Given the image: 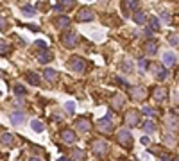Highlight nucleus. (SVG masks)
<instances>
[{
  "label": "nucleus",
  "mask_w": 179,
  "mask_h": 161,
  "mask_svg": "<svg viewBox=\"0 0 179 161\" xmlns=\"http://www.w3.org/2000/svg\"><path fill=\"white\" fill-rule=\"evenodd\" d=\"M7 29V20L6 16H0V30H6Z\"/></svg>",
  "instance_id": "nucleus-38"
},
{
  "label": "nucleus",
  "mask_w": 179,
  "mask_h": 161,
  "mask_svg": "<svg viewBox=\"0 0 179 161\" xmlns=\"http://www.w3.org/2000/svg\"><path fill=\"white\" fill-rule=\"evenodd\" d=\"M142 113L143 115H147V117H154V115H156V111L152 109V108H149V106H143Z\"/></svg>",
  "instance_id": "nucleus-34"
},
{
  "label": "nucleus",
  "mask_w": 179,
  "mask_h": 161,
  "mask_svg": "<svg viewBox=\"0 0 179 161\" xmlns=\"http://www.w3.org/2000/svg\"><path fill=\"white\" fill-rule=\"evenodd\" d=\"M99 129L102 132H106V134H107V132L113 131V122H111V120H107L106 117L100 118V120H99Z\"/></svg>",
  "instance_id": "nucleus-7"
},
{
  "label": "nucleus",
  "mask_w": 179,
  "mask_h": 161,
  "mask_svg": "<svg viewBox=\"0 0 179 161\" xmlns=\"http://www.w3.org/2000/svg\"><path fill=\"white\" fill-rule=\"evenodd\" d=\"M64 109L68 111V113H72V115H73V113H75V102H72V100H68V102L64 104Z\"/></svg>",
  "instance_id": "nucleus-33"
},
{
  "label": "nucleus",
  "mask_w": 179,
  "mask_h": 161,
  "mask_svg": "<svg viewBox=\"0 0 179 161\" xmlns=\"http://www.w3.org/2000/svg\"><path fill=\"white\" fill-rule=\"evenodd\" d=\"M116 140H118L120 145H124V147H129L133 143V136H131V132H129L127 129H120L118 134H116Z\"/></svg>",
  "instance_id": "nucleus-3"
},
{
  "label": "nucleus",
  "mask_w": 179,
  "mask_h": 161,
  "mask_svg": "<svg viewBox=\"0 0 179 161\" xmlns=\"http://www.w3.org/2000/svg\"><path fill=\"white\" fill-rule=\"evenodd\" d=\"M163 65L168 66V68H170V66H176L177 65V54L172 52V50H167L163 54Z\"/></svg>",
  "instance_id": "nucleus-4"
},
{
  "label": "nucleus",
  "mask_w": 179,
  "mask_h": 161,
  "mask_svg": "<svg viewBox=\"0 0 179 161\" xmlns=\"http://www.w3.org/2000/svg\"><path fill=\"white\" fill-rule=\"evenodd\" d=\"M140 141H142V145H149V143H150V140L147 138V136H142V140H140Z\"/></svg>",
  "instance_id": "nucleus-41"
},
{
  "label": "nucleus",
  "mask_w": 179,
  "mask_h": 161,
  "mask_svg": "<svg viewBox=\"0 0 179 161\" xmlns=\"http://www.w3.org/2000/svg\"><path fill=\"white\" fill-rule=\"evenodd\" d=\"M174 161H177V159H174Z\"/></svg>",
  "instance_id": "nucleus-48"
},
{
  "label": "nucleus",
  "mask_w": 179,
  "mask_h": 161,
  "mask_svg": "<svg viewBox=\"0 0 179 161\" xmlns=\"http://www.w3.org/2000/svg\"><path fill=\"white\" fill-rule=\"evenodd\" d=\"M159 20H158V16H154V18H150V29L152 30H159Z\"/></svg>",
  "instance_id": "nucleus-30"
},
{
  "label": "nucleus",
  "mask_w": 179,
  "mask_h": 161,
  "mask_svg": "<svg viewBox=\"0 0 179 161\" xmlns=\"http://www.w3.org/2000/svg\"><path fill=\"white\" fill-rule=\"evenodd\" d=\"M52 61V54H50L49 50L41 52L40 56H38V63H41V65H47V63H50Z\"/></svg>",
  "instance_id": "nucleus-17"
},
{
  "label": "nucleus",
  "mask_w": 179,
  "mask_h": 161,
  "mask_svg": "<svg viewBox=\"0 0 179 161\" xmlns=\"http://www.w3.org/2000/svg\"><path fill=\"white\" fill-rule=\"evenodd\" d=\"M54 11H57V13H61V11H64L63 4H56V6H54Z\"/></svg>",
  "instance_id": "nucleus-40"
},
{
  "label": "nucleus",
  "mask_w": 179,
  "mask_h": 161,
  "mask_svg": "<svg viewBox=\"0 0 179 161\" xmlns=\"http://www.w3.org/2000/svg\"><path fill=\"white\" fill-rule=\"evenodd\" d=\"M84 158V152L82 150H79V149H73L72 150V159H82Z\"/></svg>",
  "instance_id": "nucleus-26"
},
{
  "label": "nucleus",
  "mask_w": 179,
  "mask_h": 161,
  "mask_svg": "<svg viewBox=\"0 0 179 161\" xmlns=\"http://www.w3.org/2000/svg\"><path fill=\"white\" fill-rule=\"evenodd\" d=\"M0 141H2L4 145H14V136L11 132H4V134L0 136Z\"/></svg>",
  "instance_id": "nucleus-21"
},
{
  "label": "nucleus",
  "mask_w": 179,
  "mask_h": 161,
  "mask_svg": "<svg viewBox=\"0 0 179 161\" xmlns=\"http://www.w3.org/2000/svg\"><path fill=\"white\" fill-rule=\"evenodd\" d=\"M77 41H79V36H77L75 30H68V32L63 36V45L64 47H68V48L77 47Z\"/></svg>",
  "instance_id": "nucleus-2"
},
{
  "label": "nucleus",
  "mask_w": 179,
  "mask_h": 161,
  "mask_svg": "<svg viewBox=\"0 0 179 161\" xmlns=\"http://www.w3.org/2000/svg\"><path fill=\"white\" fill-rule=\"evenodd\" d=\"M122 70H124V72H133V63H131V61H129V59H125V61H124V63H122Z\"/></svg>",
  "instance_id": "nucleus-28"
},
{
  "label": "nucleus",
  "mask_w": 179,
  "mask_h": 161,
  "mask_svg": "<svg viewBox=\"0 0 179 161\" xmlns=\"http://www.w3.org/2000/svg\"><path fill=\"white\" fill-rule=\"evenodd\" d=\"M138 68H140V73H143L147 70V59H138Z\"/></svg>",
  "instance_id": "nucleus-32"
},
{
  "label": "nucleus",
  "mask_w": 179,
  "mask_h": 161,
  "mask_svg": "<svg viewBox=\"0 0 179 161\" xmlns=\"http://www.w3.org/2000/svg\"><path fill=\"white\" fill-rule=\"evenodd\" d=\"M14 93H16V95H20V97H23L25 95V93H27V90L23 88V86H21V84H16V86H14Z\"/></svg>",
  "instance_id": "nucleus-29"
},
{
  "label": "nucleus",
  "mask_w": 179,
  "mask_h": 161,
  "mask_svg": "<svg viewBox=\"0 0 179 161\" xmlns=\"http://www.w3.org/2000/svg\"><path fill=\"white\" fill-rule=\"evenodd\" d=\"M93 18H95V15H93L92 9H88V7H82L77 13V20H79V22H92Z\"/></svg>",
  "instance_id": "nucleus-5"
},
{
  "label": "nucleus",
  "mask_w": 179,
  "mask_h": 161,
  "mask_svg": "<svg viewBox=\"0 0 179 161\" xmlns=\"http://www.w3.org/2000/svg\"><path fill=\"white\" fill-rule=\"evenodd\" d=\"M61 140H63L64 143H73L75 141V134H73V131L72 129H64L63 132H61Z\"/></svg>",
  "instance_id": "nucleus-9"
},
{
  "label": "nucleus",
  "mask_w": 179,
  "mask_h": 161,
  "mask_svg": "<svg viewBox=\"0 0 179 161\" xmlns=\"http://www.w3.org/2000/svg\"><path fill=\"white\" fill-rule=\"evenodd\" d=\"M57 161H72V159H68V158H59Z\"/></svg>",
  "instance_id": "nucleus-45"
},
{
  "label": "nucleus",
  "mask_w": 179,
  "mask_h": 161,
  "mask_svg": "<svg viewBox=\"0 0 179 161\" xmlns=\"http://www.w3.org/2000/svg\"><path fill=\"white\" fill-rule=\"evenodd\" d=\"M25 79H27V82H29V84H34V86H38V84L41 82L40 75H38V73H34V72H27Z\"/></svg>",
  "instance_id": "nucleus-14"
},
{
  "label": "nucleus",
  "mask_w": 179,
  "mask_h": 161,
  "mask_svg": "<svg viewBox=\"0 0 179 161\" xmlns=\"http://www.w3.org/2000/svg\"><path fill=\"white\" fill-rule=\"evenodd\" d=\"M143 95H145V88H142V86H136V88L131 90V97H133V99H136V100L143 99Z\"/></svg>",
  "instance_id": "nucleus-16"
},
{
  "label": "nucleus",
  "mask_w": 179,
  "mask_h": 161,
  "mask_svg": "<svg viewBox=\"0 0 179 161\" xmlns=\"http://www.w3.org/2000/svg\"><path fill=\"white\" fill-rule=\"evenodd\" d=\"M143 131L147 132V134H152V132L156 131V124H154L152 120H147V122L143 124Z\"/></svg>",
  "instance_id": "nucleus-22"
},
{
  "label": "nucleus",
  "mask_w": 179,
  "mask_h": 161,
  "mask_svg": "<svg viewBox=\"0 0 179 161\" xmlns=\"http://www.w3.org/2000/svg\"><path fill=\"white\" fill-rule=\"evenodd\" d=\"M154 73H156V79L158 80H165L168 77V72H167V68H163L161 65L154 66Z\"/></svg>",
  "instance_id": "nucleus-11"
},
{
  "label": "nucleus",
  "mask_w": 179,
  "mask_h": 161,
  "mask_svg": "<svg viewBox=\"0 0 179 161\" xmlns=\"http://www.w3.org/2000/svg\"><path fill=\"white\" fill-rule=\"evenodd\" d=\"M31 127H32L34 132H41L43 131V122H40V120H31Z\"/></svg>",
  "instance_id": "nucleus-23"
},
{
  "label": "nucleus",
  "mask_w": 179,
  "mask_h": 161,
  "mask_svg": "<svg viewBox=\"0 0 179 161\" xmlns=\"http://www.w3.org/2000/svg\"><path fill=\"white\" fill-rule=\"evenodd\" d=\"M0 75H2V70H0Z\"/></svg>",
  "instance_id": "nucleus-46"
},
{
  "label": "nucleus",
  "mask_w": 179,
  "mask_h": 161,
  "mask_svg": "<svg viewBox=\"0 0 179 161\" xmlns=\"http://www.w3.org/2000/svg\"><path fill=\"white\" fill-rule=\"evenodd\" d=\"M107 143L106 141H100V140H97V141H93V152L97 154V156H104V154L107 152Z\"/></svg>",
  "instance_id": "nucleus-6"
},
{
  "label": "nucleus",
  "mask_w": 179,
  "mask_h": 161,
  "mask_svg": "<svg viewBox=\"0 0 179 161\" xmlns=\"http://www.w3.org/2000/svg\"><path fill=\"white\" fill-rule=\"evenodd\" d=\"M122 104H124V97H116V104H115V108H122Z\"/></svg>",
  "instance_id": "nucleus-39"
},
{
  "label": "nucleus",
  "mask_w": 179,
  "mask_h": 161,
  "mask_svg": "<svg viewBox=\"0 0 179 161\" xmlns=\"http://www.w3.org/2000/svg\"><path fill=\"white\" fill-rule=\"evenodd\" d=\"M152 34H154V30L150 29V27H145V29H143V36H145V38H149V39H150Z\"/></svg>",
  "instance_id": "nucleus-37"
},
{
  "label": "nucleus",
  "mask_w": 179,
  "mask_h": 161,
  "mask_svg": "<svg viewBox=\"0 0 179 161\" xmlns=\"http://www.w3.org/2000/svg\"><path fill=\"white\" fill-rule=\"evenodd\" d=\"M27 161H43V159H40V158H31V159H27Z\"/></svg>",
  "instance_id": "nucleus-44"
},
{
  "label": "nucleus",
  "mask_w": 179,
  "mask_h": 161,
  "mask_svg": "<svg viewBox=\"0 0 179 161\" xmlns=\"http://www.w3.org/2000/svg\"><path fill=\"white\" fill-rule=\"evenodd\" d=\"M138 115H140V113H138V111H134V109H131L127 113V118H125V120H127V124L131 125V127L138 124V120H140V118H138Z\"/></svg>",
  "instance_id": "nucleus-12"
},
{
  "label": "nucleus",
  "mask_w": 179,
  "mask_h": 161,
  "mask_svg": "<svg viewBox=\"0 0 179 161\" xmlns=\"http://www.w3.org/2000/svg\"><path fill=\"white\" fill-rule=\"evenodd\" d=\"M21 11H23V15L36 16V9H34V7H29V6H21Z\"/></svg>",
  "instance_id": "nucleus-27"
},
{
  "label": "nucleus",
  "mask_w": 179,
  "mask_h": 161,
  "mask_svg": "<svg viewBox=\"0 0 179 161\" xmlns=\"http://www.w3.org/2000/svg\"><path fill=\"white\" fill-rule=\"evenodd\" d=\"M152 95H154V99H156L158 102H165V99H167V91H165L163 88H156Z\"/></svg>",
  "instance_id": "nucleus-20"
},
{
  "label": "nucleus",
  "mask_w": 179,
  "mask_h": 161,
  "mask_svg": "<svg viewBox=\"0 0 179 161\" xmlns=\"http://www.w3.org/2000/svg\"><path fill=\"white\" fill-rule=\"evenodd\" d=\"M11 52V45L7 43V41H4V39H0V54H9Z\"/></svg>",
  "instance_id": "nucleus-24"
},
{
  "label": "nucleus",
  "mask_w": 179,
  "mask_h": 161,
  "mask_svg": "<svg viewBox=\"0 0 179 161\" xmlns=\"http://www.w3.org/2000/svg\"><path fill=\"white\" fill-rule=\"evenodd\" d=\"M0 95H2V91H0Z\"/></svg>",
  "instance_id": "nucleus-47"
},
{
  "label": "nucleus",
  "mask_w": 179,
  "mask_h": 161,
  "mask_svg": "<svg viewBox=\"0 0 179 161\" xmlns=\"http://www.w3.org/2000/svg\"><path fill=\"white\" fill-rule=\"evenodd\" d=\"M124 9H125V11H136V9H138V2H136V0L124 2Z\"/></svg>",
  "instance_id": "nucleus-25"
},
{
  "label": "nucleus",
  "mask_w": 179,
  "mask_h": 161,
  "mask_svg": "<svg viewBox=\"0 0 179 161\" xmlns=\"http://www.w3.org/2000/svg\"><path fill=\"white\" fill-rule=\"evenodd\" d=\"M133 20H134L138 25H145V22H147V15L142 13V11H136L134 16H133Z\"/></svg>",
  "instance_id": "nucleus-18"
},
{
  "label": "nucleus",
  "mask_w": 179,
  "mask_h": 161,
  "mask_svg": "<svg viewBox=\"0 0 179 161\" xmlns=\"http://www.w3.org/2000/svg\"><path fill=\"white\" fill-rule=\"evenodd\" d=\"M27 29L32 30V32H38V30H40V27H38V25H27Z\"/></svg>",
  "instance_id": "nucleus-42"
},
{
  "label": "nucleus",
  "mask_w": 179,
  "mask_h": 161,
  "mask_svg": "<svg viewBox=\"0 0 179 161\" xmlns=\"http://www.w3.org/2000/svg\"><path fill=\"white\" fill-rule=\"evenodd\" d=\"M68 68L70 70H73L75 73H82L86 70V63H84V59L82 58H70V61H68Z\"/></svg>",
  "instance_id": "nucleus-1"
},
{
  "label": "nucleus",
  "mask_w": 179,
  "mask_h": 161,
  "mask_svg": "<svg viewBox=\"0 0 179 161\" xmlns=\"http://www.w3.org/2000/svg\"><path fill=\"white\" fill-rule=\"evenodd\" d=\"M36 47H38V48H43V52L49 50V48H47V41H43V39H38V41H36Z\"/></svg>",
  "instance_id": "nucleus-36"
},
{
  "label": "nucleus",
  "mask_w": 179,
  "mask_h": 161,
  "mask_svg": "<svg viewBox=\"0 0 179 161\" xmlns=\"http://www.w3.org/2000/svg\"><path fill=\"white\" fill-rule=\"evenodd\" d=\"M145 52L149 54V56H154L158 52V43L154 41V39H149L147 43H145Z\"/></svg>",
  "instance_id": "nucleus-13"
},
{
  "label": "nucleus",
  "mask_w": 179,
  "mask_h": 161,
  "mask_svg": "<svg viewBox=\"0 0 179 161\" xmlns=\"http://www.w3.org/2000/svg\"><path fill=\"white\" fill-rule=\"evenodd\" d=\"M75 127H77V131L88 132L90 129H92V124H90V120H86V118H81V120H77Z\"/></svg>",
  "instance_id": "nucleus-10"
},
{
  "label": "nucleus",
  "mask_w": 179,
  "mask_h": 161,
  "mask_svg": "<svg viewBox=\"0 0 179 161\" xmlns=\"http://www.w3.org/2000/svg\"><path fill=\"white\" fill-rule=\"evenodd\" d=\"M168 41H170L172 47H177V32H174V34H170V38H168Z\"/></svg>",
  "instance_id": "nucleus-35"
},
{
  "label": "nucleus",
  "mask_w": 179,
  "mask_h": 161,
  "mask_svg": "<svg viewBox=\"0 0 179 161\" xmlns=\"http://www.w3.org/2000/svg\"><path fill=\"white\" fill-rule=\"evenodd\" d=\"M161 161H170V158L168 156H161Z\"/></svg>",
  "instance_id": "nucleus-43"
},
{
  "label": "nucleus",
  "mask_w": 179,
  "mask_h": 161,
  "mask_svg": "<svg viewBox=\"0 0 179 161\" xmlns=\"http://www.w3.org/2000/svg\"><path fill=\"white\" fill-rule=\"evenodd\" d=\"M56 25H57V29H66L70 25V18L68 16H59L56 20Z\"/></svg>",
  "instance_id": "nucleus-19"
},
{
  "label": "nucleus",
  "mask_w": 179,
  "mask_h": 161,
  "mask_svg": "<svg viewBox=\"0 0 179 161\" xmlns=\"http://www.w3.org/2000/svg\"><path fill=\"white\" fill-rule=\"evenodd\" d=\"M43 77L49 80V82H56L57 80V72L56 70H52V68H47V70L43 72Z\"/></svg>",
  "instance_id": "nucleus-15"
},
{
  "label": "nucleus",
  "mask_w": 179,
  "mask_h": 161,
  "mask_svg": "<svg viewBox=\"0 0 179 161\" xmlns=\"http://www.w3.org/2000/svg\"><path fill=\"white\" fill-rule=\"evenodd\" d=\"M25 122V113L23 111H14L11 115V124L13 125H21Z\"/></svg>",
  "instance_id": "nucleus-8"
},
{
  "label": "nucleus",
  "mask_w": 179,
  "mask_h": 161,
  "mask_svg": "<svg viewBox=\"0 0 179 161\" xmlns=\"http://www.w3.org/2000/svg\"><path fill=\"white\" fill-rule=\"evenodd\" d=\"M158 20H159V23H161V22H163V23H170V15H168L167 11H163V13L159 15V18H158Z\"/></svg>",
  "instance_id": "nucleus-31"
}]
</instances>
